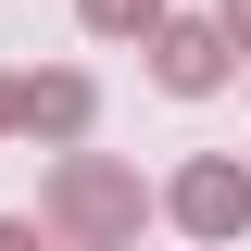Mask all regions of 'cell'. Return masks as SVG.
Here are the masks:
<instances>
[{"mask_svg": "<svg viewBox=\"0 0 251 251\" xmlns=\"http://www.w3.org/2000/svg\"><path fill=\"white\" fill-rule=\"evenodd\" d=\"M151 13H163V0H75V25H88V38H138Z\"/></svg>", "mask_w": 251, "mask_h": 251, "instance_id": "5b68a950", "label": "cell"}, {"mask_svg": "<svg viewBox=\"0 0 251 251\" xmlns=\"http://www.w3.org/2000/svg\"><path fill=\"white\" fill-rule=\"evenodd\" d=\"M0 251H50V226L38 214H0Z\"/></svg>", "mask_w": 251, "mask_h": 251, "instance_id": "8992f818", "label": "cell"}, {"mask_svg": "<svg viewBox=\"0 0 251 251\" xmlns=\"http://www.w3.org/2000/svg\"><path fill=\"white\" fill-rule=\"evenodd\" d=\"M88 126H100V88L75 75V63H50V75H13V138L63 151V138H88Z\"/></svg>", "mask_w": 251, "mask_h": 251, "instance_id": "277c9868", "label": "cell"}, {"mask_svg": "<svg viewBox=\"0 0 251 251\" xmlns=\"http://www.w3.org/2000/svg\"><path fill=\"white\" fill-rule=\"evenodd\" d=\"M0 138H13V75H0Z\"/></svg>", "mask_w": 251, "mask_h": 251, "instance_id": "ba28073f", "label": "cell"}, {"mask_svg": "<svg viewBox=\"0 0 251 251\" xmlns=\"http://www.w3.org/2000/svg\"><path fill=\"white\" fill-rule=\"evenodd\" d=\"M214 25H226V50L251 63V0H214Z\"/></svg>", "mask_w": 251, "mask_h": 251, "instance_id": "52a82bcc", "label": "cell"}, {"mask_svg": "<svg viewBox=\"0 0 251 251\" xmlns=\"http://www.w3.org/2000/svg\"><path fill=\"white\" fill-rule=\"evenodd\" d=\"M38 226H50V251H126L151 226V176L113 163V151H88V138H63L50 176H38Z\"/></svg>", "mask_w": 251, "mask_h": 251, "instance_id": "6da1fadb", "label": "cell"}, {"mask_svg": "<svg viewBox=\"0 0 251 251\" xmlns=\"http://www.w3.org/2000/svg\"><path fill=\"white\" fill-rule=\"evenodd\" d=\"M151 214H163V226H188V239H214V251H226V239H251V163H239V151H188L176 176L151 188Z\"/></svg>", "mask_w": 251, "mask_h": 251, "instance_id": "7a4b0ae2", "label": "cell"}, {"mask_svg": "<svg viewBox=\"0 0 251 251\" xmlns=\"http://www.w3.org/2000/svg\"><path fill=\"white\" fill-rule=\"evenodd\" d=\"M138 50H151V88H163V100H214L226 75H239L226 25H214V13H176V0H163L151 25H138Z\"/></svg>", "mask_w": 251, "mask_h": 251, "instance_id": "3957f363", "label": "cell"}]
</instances>
